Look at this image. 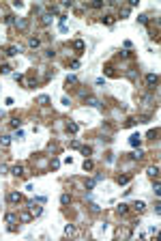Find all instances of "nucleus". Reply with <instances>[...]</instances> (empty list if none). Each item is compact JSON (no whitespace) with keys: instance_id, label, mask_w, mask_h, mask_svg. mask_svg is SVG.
Wrapping results in <instances>:
<instances>
[{"instance_id":"1","label":"nucleus","mask_w":161,"mask_h":241,"mask_svg":"<svg viewBox=\"0 0 161 241\" xmlns=\"http://www.w3.org/2000/svg\"><path fill=\"white\" fill-rule=\"evenodd\" d=\"M11 172H13L15 177H24V174H26V166H24V164H15V166L11 168Z\"/></svg>"},{"instance_id":"2","label":"nucleus","mask_w":161,"mask_h":241,"mask_svg":"<svg viewBox=\"0 0 161 241\" xmlns=\"http://www.w3.org/2000/svg\"><path fill=\"white\" fill-rule=\"evenodd\" d=\"M157 82H159V75H157V73H148V75H146V84L151 86V88L157 86Z\"/></svg>"},{"instance_id":"3","label":"nucleus","mask_w":161,"mask_h":241,"mask_svg":"<svg viewBox=\"0 0 161 241\" xmlns=\"http://www.w3.org/2000/svg\"><path fill=\"white\" fill-rule=\"evenodd\" d=\"M22 200H24V196L17 194V192H11V194H9V202H13V205H19Z\"/></svg>"},{"instance_id":"4","label":"nucleus","mask_w":161,"mask_h":241,"mask_svg":"<svg viewBox=\"0 0 161 241\" xmlns=\"http://www.w3.org/2000/svg\"><path fill=\"white\" fill-rule=\"evenodd\" d=\"M28 207H30V215H32V217H39V215L43 213V209H41V207H37L35 202H28Z\"/></svg>"},{"instance_id":"5","label":"nucleus","mask_w":161,"mask_h":241,"mask_svg":"<svg viewBox=\"0 0 161 241\" xmlns=\"http://www.w3.org/2000/svg\"><path fill=\"white\" fill-rule=\"evenodd\" d=\"M140 142H142V136L140 134H133L131 138H129V144L131 146H140Z\"/></svg>"},{"instance_id":"6","label":"nucleus","mask_w":161,"mask_h":241,"mask_svg":"<svg viewBox=\"0 0 161 241\" xmlns=\"http://www.w3.org/2000/svg\"><path fill=\"white\" fill-rule=\"evenodd\" d=\"M146 174H148L151 179H157V177H159V166H151V168L146 170Z\"/></svg>"},{"instance_id":"7","label":"nucleus","mask_w":161,"mask_h":241,"mask_svg":"<svg viewBox=\"0 0 161 241\" xmlns=\"http://www.w3.org/2000/svg\"><path fill=\"white\" fill-rule=\"evenodd\" d=\"M19 52H22L19 45H11V47H7V54H9V56H17Z\"/></svg>"},{"instance_id":"8","label":"nucleus","mask_w":161,"mask_h":241,"mask_svg":"<svg viewBox=\"0 0 161 241\" xmlns=\"http://www.w3.org/2000/svg\"><path fill=\"white\" fill-rule=\"evenodd\" d=\"M131 207H133V209H135L137 213H142L144 209H146V205H144V202H142V200H135V202H133V205H131Z\"/></svg>"},{"instance_id":"9","label":"nucleus","mask_w":161,"mask_h":241,"mask_svg":"<svg viewBox=\"0 0 161 241\" xmlns=\"http://www.w3.org/2000/svg\"><path fill=\"white\" fill-rule=\"evenodd\" d=\"M84 41H82V39H77V41H73V50H77V54H82V50H84Z\"/></svg>"},{"instance_id":"10","label":"nucleus","mask_w":161,"mask_h":241,"mask_svg":"<svg viewBox=\"0 0 161 241\" xmlns=\"http://www.w3.org/2000/svg\"><path fill=\"white\" fill-rule=\"evenodd\" d=\"M77 129H80V125H77V123H73V120H69V123H67V131H71V134H75Z\"/></svg>"},{"instance_id":"11","label":"nucleus","mask_w":161,"mask_h":241,"mask_svg":"<svg viewBox=\"0 0 161 241\" xmlns=\"http://www.w3.org/2000/svg\"><path fill=\"white\" fill-rule=\"evenodd\" d=\"M82 168H84V170H92V168H95V162L86 157V160H84V164H82Z\"/></svg>"},{"instance_id":"12","label":"nucleus","mask_w":161,"mask_h":241,"mask_svg":"<svg viewBox=\"0 0 161 241\" xmlns=\"http://www.w3.org/2000/svg\"><path fill=\"white\" fill-rule=\"evenodd\" d=\"M9 144H11V136H0V146H4V149H7Z\"/></svg>"},{"instance_id":"13","label":"nucleus","mask_w":161,"mask_h":241,"mask_svg":"<svg viewBox=\"0 0 161 241\" xmlns=\"http://www.w3.org/2000/svg\"><path fill=\"white\" fill-rule=\"evenodd\" d=\"M65 235H67V237H73V235H75V226L67 224V226H65Z\"/></svg>"},{"instance_id":"14","label":"nucleus","mask_w":161,"mask_h":241,"mask_svg":"<svg viewBox=\"0 0 161 241\" xmlns=\"http://www.w3.org/2000/svg\"><path fill=\"white\" fill-rule=\"evenodd\" d=\"M52 20H54V17H52V13H43V15H41V22H43L45 26H47V24H52Z\"/></svg>"},{"instance_id":"15","label":"nucleus","mask_w":161,"mask_h":241,"mask_svg":"<svg viewBox=\"0 0 161 241\" xmlns=\"http://www.w3.org/2000/svg\"><path fill=\"white\" fill-rule=\"evenodd\" d=\"M101 22H103V24H108V26H112L114 22H116V17H114V15H105V17H101Z\"/></svg>"},{"instance_id":"16","label":"nucleus","mask_w":161,"mask_h":241,"mask_svg":"<svg viewBox=\"0 0 161 241\" xmlns=\"http://www.w3.org/2000/svg\"><path fill=\"white\" fill-rule=\"evenodd\" d=\"M15 220H17V215H15V213H7V215H4V222H7V224H13Z\"/></svg>"},{"instance_id":"17","label":"nucleus","mask_w":161,"mask_h":241,"mask_svg":"<svg viewBox=\"0 0 161 241\" xmlns=\"http://www.w3.org/2000/svg\"><path fill=\"white\" fill-rule=\"evenodd\" d=\"M80 151H82V155H84V157L92 155V146H80Z\"/></svg>"},{"instance_id":"18","label":"nucleus","mask_w":161,"mask_h":241,"mask_svg":"<svg viewBox=\"0 0 161 241\" xmlns=\"http://www.w3.org/2000/svg\"><path fill=\"white\" fill-rule=\"evenodd\" d=\"M28 45L32 47V50H35V47H39V45H41V39H37V37H32V39L28 41Z\"/></svg>"},{"instance_id":"19","label":"nucleus","mask_w":161,"mask_h":241,"mask_svg":"<svg viewBox=\"0 0 161 241\" xmlns=\"http://www.w3.org/2000/svg\"><path fill=\"white\" fill-rule=\"evenodd\" d=\"M15 26H17L19 30H24L26 26H28V20H17V22H15Z\"/></svg>"},{"instance_id":"20","label":"nucleus","mask_w":161,"mask_h":241,"mask_svg":"<svg viewBox=\"0 0 161 241\" xmlns=\"http://www.w3.org/2000/svg\"><path fill=\"white\" fill-rule=\"evenodd\" d=\"M129 179H131V177H129V174H120V177H118V179H116V181H118V183H120V185H125V183H129Z\"/></svg>"},{"instance_id":"21","label":"nucleus","mask_w":161,"mask_h":241,"mask_svg":"<svg viewBox=\"0 0 161 241\" xmlns=\"http://www.w3.org/2000/svg\"><path fill=\"white\" fill-rule=\"evenodd\" d=\"M39 103H41V106H47V103H49V97L47 95H39V99H37Z\"/></svg>"},{"instance_id":"22","label":"nucleus","mask_w":161,"mask_h":241,"mask_svg":"<svg viewBox=\"0 0 161 241\" xmlns=\"http://www.w3.org/2000/svg\"><path fill=\"white\" fill-rule=\"evenodd\" d=\"M65 84H67V86H69V84H77V78H75V75H67Z\"/></svg>"},{"instance_id":"23","label":"nucleus","mask_w":161,"mask_h":241,"mask_svg":"<svg viewBox=\"0 0 161 241\" xmlns=\"http://www.w3.org/2000/svg\"><path fill=\"white\" fill-rule=\"evenodd\" d=\"M69 202H71V196H69V194H62V196H60V205H69Z\"/></svg>"},{"instance_id":"24","label":"nucleus","mask_w":161,"mask_h":241,"mask_svg":"<svg viewBox=\"0 0 161 241\" xmlns=\"http://www.w3.org/2000/svg\"><path fill=\"white\" fill-rule=\"evenodd\" d=\"M86 103H88V106H92V108H99V101L95 99V97H88V99H86Z\"/></svg>"},{"instance_id":"25","label":"nucleus","mask_w":161,"mask_h":241,"mask_svg":"<svg viewBox=\"0 0 161 241\" xmlns=\"http://www.w3.org/2000/svg\"><path fill=\"white\" fill-rule=\"evenodd\" d=\"M116 211H118L120 215H125V213L129 211V207H127V205H118V207H116Z\"/></svg>"},{"instance_id":"26","label":"nucleus","mask_w":161,"mask_h":241,"mask_svg":"<svg viewBox=\"0 0 161 241\" xmlns=\"http://www.w3.org/2000/svg\"><path fill=\"white\" fill-rule=\"evenodd\" d=\"M153 189H155V196H159V194H161V185H159V181H157V179H155V187H153Z\"/></svg>"},{"instance_id":"27","label":"nucleus","mask_w":161,"mask_h":241,"mask_svg":"<svg viewBox=\"0 0 161 241\" xmlns=\"http://www.w3.org/2000/svg\"><path fill=\"white\" fill-rule=\"evenodd\" d=\"M0 73H11V67L9 65H0Z\"/></svg>"},{"instance_id":"28","label":"nucleus","mask_w":161,"mask_h":241,"mask_svg":"<svg viewBox=\"0 0 161 241\" xmlns=\"http://www.w3.org/2000/svg\"><path fill=\"white\" fill-rule=\"evenodd\" d=\"M95 185H97V181H95V179L86 181V189H92V187H95Z\"/></svg>"},{"instance_id":"29","label":"nucleus","mask_w":161,"mask_h":241,"mask_svg":"<svg viewBox=\"0 0 161 241\" xmlns=\"http://www.w3.org/2000/svg\"><path fill=\"white\" fill-rule=\"evenodd\" d=\"M4 22H7L9 26H13V24H15V17H13V15H7V17H4Z\"/></svg>"},{"instance_id":"30","label":"nucleus","mask_w":161,"mask_h":241,"mask_svg":"<svg viewBox=\"0 0 161 241\" xmlns=\"http://www.w3.org/2000/svg\"><path fill=\"white\" fill-rule=\"evenodd\" d=\"M142 155H144L142 151H137V153H131V160H142Z\"/></svg>"},{"instance_id":"31","label":"nucleus","mask_w":161,"mask_h":241,"mask_svg":"<svg viewBox=\"0 0 161 241\" xmlns=\"http://www.w3.org/2000/svg\"><path fill=\"white\" fill-rule=\"evenodd\" d=\"M11 125H13L15 129H19V127H22V120H19V118H15V120H11Z\"/></svg>"},{"instance_id":"32","label":"nucleus","mask_w":161,"mask_h":241,"mask_svg":"<svg viewBox=\"0 0 161 241\" xmlns=\"http://www.w3.org/2000/svg\"><path fill=\"white\" fill-rule=\"evenodd\" d=\"M129 15H131L129 9H123V11H120V17H129Z\"/></svg>"},{"instance_id":"33","label":"nucleus","mask_w":161,"mask_h":241,"mask_svg":"<svg viewBox=\"0 0 161 241\" xmlns=\"http://www.w3.org/2000/svg\"><path fill=\"white\" fill-rule=\"evenodd\" d=\"M13 80L15 82H22V80H24V75H22V73H13Z\"/></svg>"},{"instance_id":"34","label":"nucleus","mask_w":161,"mask_h":241,"mask_svg":"<svg viewBox=\"0 0 161 241\" xmlns=\"http://www.w3.org/2000/svg\"><path fill=\"white\" fill-rule=\"evenodd\" d=\"M71 69H80V60H73L71 63Z\"/></svg>"},{"instance_id":"35","label":"nucleus","mask_w":161,"mask_h":241,"mask_svg":"<svg viewBox=\"0 0 161 241\" xmlns=\"http://www.w3.org/2000/svg\"><path fill=\"white\" fill-rule=\"evenodd\" d=\"M137 22H140V24H146L148 20H146V15H140V17H137Z\"/></svg>"},{"instance_id":"36","label":"nucleus","mask_w":161,"mask_h":241,"mask_svg":"<svg viewBox=\"0 0 161 241\" xmlns=\"http://www.w3.org/2000/svg\"><path fill=\"white\" fill-rule=\"evenodd\" d=\"M58 166H60V162H58V160H52V168H54V170H56Z\"/></svg>"},{"instance_id":"37","label":"nucleus","mask_w":161,"mask_h":241,"mask_svg":"<svg viewBox=\"0 0 161 241\" xmlns=\"http://www.w3.org/2000/svg\"><path fill=\"white\" fill-rule=\"evenodd\" d=\"M7 172V166H4V164H0V174H4Z\"/></svg>"}]
</instances>
